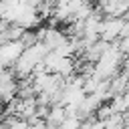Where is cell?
Returning a JSON list of instances; mask_svg holds the SVG:
<instances>
[{"mask_svg": "<svg viewBox=\"0 0 129 129\" xmlns=\"http://www.w3.org/2000/svg\"><path fill=\"white\" fill-rule=\"evenodd\" d=\"M125 60H127V56H123L121 52H117L115 46L109 42V50L93 64V77L97 81H109L111 77H115L119 73V69L123 67Z\"/></svg>", "mask_w": 129, "mask_h": 129, "instance_id": "obj_1", "label": "cell"}, {"mask_svg": "<svg viewBox=\"0 0 129 129\" xmlns=\"http://www.w3.org/2000/svg\"><path fill=\"white\" fill-rule=\"evenodd\" d=\"M16 91H18V83H16L14 73L10 69H2L0 71V101L4 105L10 103L16 97Z\"/></svg>", "mask_w": 129, "mask_h": 129, "instance_id": "obj_2", "label": "cell"}, {"mask_svg": "<svg viewBox=\"0 0 129 129\" xmlns=\"http://www.w3.org/2000/svg\"><path fill=\"white\" fill-rule=\"evenodd\" d=\"M125 22H127V18H103L101 20V28H99V38L105 40V42L117 40Z\"/></svg>", "mask_w": 129, "mask_h": 129, "instance_id": "obj_3", "label": "cell"}, {"mask_svg": "<svg viewBox=\"0 0 129 129\" xmlns=\"http://www.w3.org/2000/svg\"><path fill=\"white\" fill-rule=\"evenodd\" d=\"M22 50H24V46H22L18 40H12V42H4V44H0V67L10 69L12 62L20 56Z\"/></svg>", "mask_w": 129, "mask_h": 129, "instance_id": "obj_4", "label": "cell"}, {"mask_svg": "<svg viewBox=\"0 0 129 129\" xmlns=\"http://www.w3.org/2000/svg\"><path fill=\"white\" fill-rule=\"evenodd\" d=\"M67 117H69V115H67V111H64L62 105H50V107H48V113H46V117H44V125H46V129H54V127H58Z\"/></svg>", "mask_w": 129, "mask_h": 129, "instance_id": "obj_5", "label": "cell"}, {"mask_svg": "<svg viewBox=\"0 0 129 129\" xmlns=\"http://www.w3.org/2000/svg\"><path fill=\"white\" fill-rule=\"evenodd\" d=\"M107 105L111 107L113 115H125V113H127V93H125V95H117V97H111Z\"/></svg>", "mask_w": 129, "mask_h": 129, "instance_id": "obj_6", "label": "cell"}, {"mask_svg": "<svg viewBox=\"0 0 129 129\" xmlns=\"http://www.w3.org/2000/svg\"><path fill=\"white\" fill-rule=\"evenodd\" d=\"M18 42H20V44H22L24 48H28V46L36 44V42H38V38H36V32H34V30H24V32L20 34Z\"/></svg>", "mask_w": 129, "mask_h": 129, "instance_id": "obj_7", "label": "cell"}, {"mask_svg": "<svg viewBox=\"0 0 129 129\" xmlns=\"http://www.w3.org/2000/svg\"><path fill=\"white\" fill-rule=\"evenodd\" d=\"M79 125H81V121L77 119V117H67L58 127H54V129H79Z\"/></svg>", "mask_w": 129, "mask_h": 129, "instance_id": "obj_8", "label": "cell"}, {"mask_svg": "<svg viewBox=\"0 0 129 129\" xmlns=\"http://www.w3.org/2000/svg\"><path fill=\"white\" fill-rule=\"evenodd\" d=\"M79 129H103V121H97L95 117L93 119H87V121H81Z\"/></svg>", "mask_w": 129, "mask_h": 129, "instance_id": "obj_9", "label": "cell"}]
</instances>
